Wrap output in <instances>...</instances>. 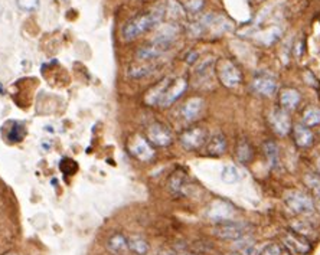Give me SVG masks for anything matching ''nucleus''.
<instances>
[{"mask_svg":"<svg viewBox=\"0 0 320 255\" xmlns=\"http://www.w3.org/2000/svg\"><path fill=\"white\" fill-rule=\"evenodd\" d=\"M234 255H237V254H234Z\"/></svg>","mask_w":320,"mask_h":255,"instance_id":"obj_38","label":"nucleus"},{"mask_svg":"<svg viewBox=\"0 0 320 255\" xmlns=\"http://www.w3.org/2000/svg\"><path fill=\"white\" fill-rule=\"evenodd\" d=\"M234 206L225 200H214L208 209V218L214 222L231 221L234 216Z\"/></svg>","mask_w":320,"mask_h":255,"instance_id":"obj_10","label":"nucleus"},{"mask_svg":"<svg viewBox=\"0 0 320 255\" xmlns=\"http://www.w3.org/2000/svg\"><path fill=\"white\" fill-rule=\"evenodd\" d=\"M159 255H176V254H173V252H170V251H162Z\"/></svg>","mask_w":320,"mask_h":255,"instance_id":"obj_35","label":"nucleus"},{"mask_svg":"<svg viewBox=\"0 0 320 255\" xmlns=\"http://www.w3.org/2000/svg\"><path fill=\"white\" fill-rule=\"evenodd\" d=\"M300 100H301L300 92L294 88L283 89L281 94H280V104H281V108H284L286 111L297 108V105L300 104Z\"/></svg>","mask_w":320,"mask_h":255,"instance_id":"obj_19","label":"nucleus"},{"mask_svg":"<svg viewBox=\"0 0 320 255\" xmlns=\"http://www.w3.org/2000/svg\"><path fill=\"white\" fill-rule=\"evenodd\" d=\"M214 235H217L218 238L225 239V241H238L245 235V225L235 221H224L217 222V225L214 226Z\"/></svg>","mask_w":320,"mask_h":255,"instance_id":"obj_7","label":"nucleus"},{"mask_svg":"<svg viewBox=\"0 0 320 255\" xmlns=\"http://www.w3.org/2000/svg\"><path fill=\"white\" fill-rule=\"evenodd\" d=\"M294 143L300 149H309L314 143V136L311 133L310 127H306L304 124H298L293 129Z\"/></svg>","mask_w":320,"mask_h":255,"instance_id":"obj_14","label":"nucleus"},{"mask_svg":"<svg viewBox=\"0 0 320 255\" xmlns=\"http://www.w3.org/2000/svg\"><path fill=\"white\" fill-rule=\"evenodd\" d=\"M25 136H26V129H25V125L18 121L12 122V127H9V130H8V139L11 140L12 143H19V142H22L23 139H25Z\"/></svg>","mask_w":320,"mask_h":255,"instance_id":"obj_26","label":"nucleus"},{"mask_svg":"<svg viewBox=\"0 0 320 255\" xmlns=\"http://www.w3.org/2000/svg\"><path fill=\"white\" fill-rule=\"evenodd\" d=\"M169 189L175 193V195H185L186 188H188V176L183 170H175L172 173V176L169 178Z\"/></svg>","mask_w":320,"mask_h":255,"instance_id":"obj_17","label":"nucleus"},{"mask_svg":"<svg viewBox=\"0 0 320 255\" xmlns=\"http://www.w3.org/2000/svg\"><path fill=\"white\" fill-rule=\"evenodd\" d=\"M215 72H217L220 82L227 88H237L243 84L241 69L228 58H222L220 61H217Z\"/></svg>","mask_w":320,"mask_h":255,"instance_id":"obj_2","label":"nucleus"},{"mask_svg":"<svg viewBox=\"0 0 320 255\" xmlns=\"http://www.w3.org/2000/svg\"><path fill=\"white\" fill-rule=\"evenodd\" d=\"M215 65H217V61L214 58H206V59L200 61L198 64V67L195 68V75L200 78V79L202 78H206L215 69Z\"/></svg>","mask_w":320,"mask_h":255,"instance_id":"obj_24","label":"nucleus"},{"mask_svg":"<svg viewBox=\"0 0 320 255\" xmlns=\"http://www.w3.org/2000/svg\"><path fill=\"white\" fill-rule=\"evenodd\" d=\"M127 241H129V249L132 252H134V254L146 255L149 252V244H147V241L144 238H142V236L134 235V236H130Z\"/></svg>","mask_w":320,"mask_h":255,"instance_id":"obj_22","label":"nucleus"},{"mask_svg":"<svg viewBox=\"0 0 320 255\" xmlns=\"http://www.w3.org/2000/svg\"><path fill=\"white\" fill-rule=\"evenodd\" d=\"M6 255H18V254H13V252H11V254H6Z\"/></svg>","mask_w":320,"mask_h":255,"instance_id":"obj_37","label":"nucleus"},{"mask_svg":"<svg viewBox=\"0 0 320 255\" xmlns=\"http://www.w3.org/2000/svg\"><path fill=\"white\" fill-rule=\"evenodd\" d=\"M146 139L150 142V145L153 147H167L173 142V136H172V132L169 130V127L157 121L152 122L146 129Z\"/></svg>","mask_w":320,"mask_h":255,"instance_id":"obj_6","label":"nucleus"},{"mask_svg":"<svg viewBox=\"0 0 320 255\" xmlns=\"http://www.w3.org/2000/svg\"><path fill=\"white\" fill-rule=\"evenodd\" d=\"M303 124L306 127H314L320 124V108L317 107H307L303 112Z\"/></svg>","mask_w":320,"mask_h":255,"instance_id":"obj_25","label":"nucleus"},{"mask_svg":"<svg viewBox=\"0 0 320 255\" xmlns=\"http://www.w3.org/2000/svg\"><path fill=\"white\" fill-rule=\"evenodd\" d=\"M284 202L291 211L298 215H311L314 212V199L303 190H287L284 193Z\"/></svg>","mask_w":320,"mask_h":255,"instance_id":"obj_3","label":"nucleus"},{"mask_svg":"<svg viewBox=\"0 0 320 255\" xmlns=\"http://www.w3.org/2000/svg\"><path fill=\"white\" fill-rule=\"evenodd\" d=\"M188 89V79L185 77H177L170 79L169 85L166 87L165 94L160 100V107H170L173 102H176Z\"/></svg>","mask_w":320,"mask_h":255,"instance_id":"obj_8","label":"nucleus"},{"mask_svg":"<svg viewBox=\"0 0 320 255\" xmlns=\"http://www.w3.org/2000/svg\"><path fill=\"white\" fill-rule=\"evenodd\" d=\"M205 101L202 97H190L189 100L185 101V104L180 107V115L185 121H195L200 115L203 110Z\"/></svg>","mask_w":320,"mask_h":255,"instance_id":"obj_13","label":"nucleus"},{"mask_svg":"<svg viewBox=\"0 0 320 255\" xmlns=\"http://www.w3.org/2000/svg\"><path fill=\"white\" fill-rule=\"evenodd\" d=\"M59 170L66 175V176H72V175H75L78 170V165L75 160H72V159H69V157H64L61 162H59Z\"/></svg>","mask_w":320,"mask_h":255,"instance_id":"obj_29","label":"nucleus"},{"mask_svg":"<svg viewBox=\"0 0 320 255\" xmlns=\"http://www.w3.org/2000/svg\"><path fill=\"white\" fill-rule=\"evenodd\" d=\"M165 15V8H156L153 11L133 18V19H130L129 22L123 26V39H124L126 42H132V41H136L137 38H140L142 35L153 31L155 28H157V26L162 23Z\"/></svg>","mask_w":320,"mask_h":255,"instance_id":"obj_1","label":"nucleus"},{"mask_svg":"<svg viewBox=\"0 0 320 255\" xmlns=\"http://www.w3.org/2000/svg\"><path fill=\"white\" fill-rule=\"evenodd\" d=\"M169 82H170V78H165V79L159 81L156 85H153L152 88L146 92V95H144V102H146L147 105H152V107H153V105H159L162 97H163V94H165L166 87L169 85Z\"/></svg>","mask_w":320,"mask_h":255,"instance_id":"obj_15","label":"nucleus"},{"mask_svg":"<svg viewBox=\"0 0 320 255\" xmlns=\"http://www.w3.org/2000/svg\"><path fill=\"white\" fill-rule=\"evenodd\" d=\"M203 8V0H188V3L185 5V9L189 13H198Z\"/></svg>","mask_w":320,"mask_h":255,"instance_id":"obj_34","label":"nucleus"},{"mask_svg":"<svg viewBox=\"0 0 320 255\" xmlns=\"http://www.w3.org/2000/svg\"><path fill=\"white\" fill-rule=\"evenodd\" d=\"M205 149H206V153L209 156H222L227 150V139H225V136L222 133L212 136L210 139H208Z\"/></svg>","mask_w":320,"mask_h":255,"instance_id":"obj_18","label":"nucleus"},{"mask_svg":"<svg viewBox=\"0 0 320 255\" xmlns=\"http://www.w3.org/2000/svg\"><path fill=\"white\" fill-rule=\"evenodd\" d=\"M179 142H180L182 147L188 152L199 150L208 142V132H206L205 127H200V125L190 127L180 134Z\"/></svg>","mask_w":320,"mask_h":255,"instance_id":"obj_4","label":"nucleus"},{"mask_svg":"<svg viewBox=\"0 0 320 255\" xmlns=\"http://www.w3.org/2000/svg\"><path fill=\"white\" fill-rule=\"evenodd\" d=\"M304 182L307 185V188L317 196L320 199V176L319 175H314V173H309L306 178H304Z\"/></svg>","mask_w":320,"mask_h":255,"instance_id":"obj_31","label":"nucleus"},{"mask_svg":"<svg viewBox=\"0 0 320 255\" xmlns=\"http://www.w3.org/2000/svg\"><path fill=\"white\" fill-rule=\"evenodd\" d=\"M253 89L258 95L263 97H271L277 91V81L276 78L268 75V74H260L254 78L253 81Z\"/></svg>","mask_w":320,"mask_h":255,"instance_id":"obj_12","label":"nucleus"},{"mask_svg":"<svg viewBox=\"0 0 320 255\" xmlns=\"http://www.w3.org/2000/svg\"><path fill=\"white\" fill-rule=\"evenodd\" d=\"M270 125L277 136H287L291 132V120L284 108H276L270 112Z\"/></svg>","mask_w":320,"mask_h":255,"instance_id":"obj_9","label":"nucleus"},{"mask_svg":"<svg viewBox=\"0 0 320 255\" xmlns=\"http://www.w3.org/2000/svg\"><path fill=\"white\" fill-rule=\"evenodd\" d=\"M260 255H291L286 246H281L280 244H268L261 249Z\"/></svg>","mask_w":320,"mask_h":255,"instance_id":"obj_30","label":"nucleus"},{"mask_svg":"<svg viewBox=\"0 0 320 255\" xmlns=\"http://www.w3.org/2000/svg\"><path fill=\"white\" fill-rule=\"evenodd\" d=\"M253 155H254L253 146L250 145L245 139L240 140L238 145H237V149H235V157H237V160L241 162V163H250L251 159H253Z\"/></svg>","mask_w":320,"mask_h":255,"instance_id":"obj_21","label":"nucleus"},{"mask_svg":"<svg viewBox=\"0 0 320 255\" xmlns=\"http://www.w3.org/2000/svg\"><path fill=\"white\" fill-rule=\"evenodd\" d=\"M284 244L287 245L288 248H291L294 252L301 255H307L311 249L310 239L296 232L294 229H290L284 233Z\"/></svg>","mask_w":320,"mask_h":255,"instance_id":"obj_11","label":"nucleus"},{"mask_svg":"<svg viewBox=\"0 0 320 255\" xmlns=\"http://www.w3.org/2000/svg\"><path fill=\"white\" fill-rule=\"evenodd\" d=\"M18 8L23 12H36L39 9V0H16Z\"/></svg>","mask_w":320,"mask_h":255,"instance_id":"obj_33","label":"nucleus"},{"mask_svg":"<svg viewBox=\"0 0 320 255\" xmlns=\"http://www.w3.org/2000/svg\"><path fill=\"white\" fill-rule=\"evenodd\" d=\"M107 248L114 255H122L129 249V241L123 233H114L107 239Z\"/></svg>","mask_w":320,"mask_h":255,"instance_id":"obj_20","label":"nucleus"},{"mask_svg":"<svg viewBox=\"0 0 320 255\" xmlns=\"http://www.w3.org/2000/svg\"><path fill=\"white\" fill-rule=\"evenodd\" d=\"M221 178L225 183H237L241 179V175L235 166H225L222 169Z\"/></svg>","mask_w":320,"mask_h":255,"instance_id":"obj_28","label":"nucleus"},{"mask_svg":"<svg viewBox=\"0 0 320 255\" xmlns=\"http://www.w3.org/2000/svg\"><path fill=\"white\" fill-rule=\"evenodd\" d=\"M264 153L268 159V163L276 167L278 163V146L273 140H267L264 143Z\"/></svg>","mask_w":320,"mask_h":255,"instance_id":"obj_27","label":"nucleus"},{"mask_svg":"<svg viewBox=\"0 0 320 255\" xmlns=\"http://www.w3.org/2000/svg\"><path fill=\"white\" fill-rule=\"evenodd\" d=\"M166 51H169V48H166L163 45L152 42L150 45H146V46L139 48L137 52H136V58L140 59V61H152V59L159 58L162 54H165Z\"/></svg>","mask_w":320,"mask_h":255,"instance_id":"obj_16","label":"nucleus"},{"mask_svg":"<svg viewBox=\"0 0 320 255\" xmlns=\"http://www.w3.org/2000/svg\"><path fill=\"white\" fill-rule=\"evenodd\" d=\"M155 72V67L153 65H132L127 71V75L132 79H142V78H147Z\"/></svg>","mask_w":320,"mask_h":255,"instance_id":"obj_23","label":"nucleus"},{"mask_svg":"<svg viewBox=\"0 0 320 255\" xmlns=\"http://www.w3.org/2000/svg\"><path fill=\"white\" fill-rule=\"evenodd\" d=\"M127 150L129 153L136 157L140 162H150L155 157V149L150 145V142L140 136V134H133L127 142Z\"/></svg>","mask_w":320,"mask_h":255,"instance_id":"obj_5","label":"nucleus"},{"mask_svg":"<svg viewBox=\"0 0 320 255\" xmlns=\"http://www.w3.org/2000/svg\"><path fill=\"white\" fill-rule=\"evenodd\" d=\"M296 232H298L300 235H303V236H306L307 239H311L313 236V233H314V228L307 223V222H297V225H294V228H293Z\"/></svg>","mask_w":320,"mask_h":255,"instance_id":"obj_32","label":"nucleus"},{"mask_svg":"<svg viewBox=\"0 0 320 255\" xmlns=\"http://www.w3.org/2000/svg\"><path fill=\"white\" fill-rule=\"evenodd\" d=\"M180 255H196V254H192V252H182Z\"/></svg>","mask_w":320,"mask_h":255,"instance_id":"obj_36","label":"nucleus"}]
</instances>
